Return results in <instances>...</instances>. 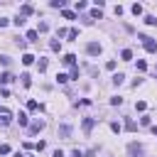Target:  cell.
I'll return each mask as SVG.
<instances>
[{
  "label": "cell",
  "instance_id": "5",
  "mask_svg": "<svg viewBox=\"0 0 157 157\" xmlns=\"http://www.w3.org/2000/svg\"><path fill=\"white\" fill-rule=\"evenodd\" d=\"M86 52H88V54H93V56H96V54H101V44H96V42H91V44L86 47Z\"/></svg>",
  "mask_w": 157,
  "mask_h": 157
},
{
  "label": "cell",
  "instance_id": "24",
  "mask_svg": "<svg viewBox=\"0 0 157 157\" xmlns=\"http://www.w3.org/2000/svg\"><path fill=\"white\" fill-rule=\"evenodd\" d=\"M47 30H49V25H47V22H39V27H37V34H39V32H47Z\"/></svg>",
  "mask_w": 157,
  "mask_h": 157
},
{
  "label": "cell",
  "instance_id": "35",
  "mask_svg": "<svg viewBox=\"0 0 157 157\" xmlns=\"http://www.w3.org/2000/svg\"><path fill=\"white\" fill-rule=\"evenodd\" d=\"M52 157H64V152H62V150H56V152H54Z\"/></svg>",
  "mask_w": 157,
  "mask_h": 157
},
{
  "label": "cell",
  "instance_id": "7",
  "mask_svg": "<svg viewBox=\"0 0 157 157\" xmlns=\"http://www.w3.org/2000/svg\"><path fill=\"white\" fill-rule=\"evenodd\" d=\"M93 123H96L93 118H84V133H91L93 130Z\"/></svg>",
  "mask_w": 157,
  "mask_h": 157
},
{
  "label": "cell",
  "instance_id": "6",
  "mask_svg": "<svg viewBox=\"0 0 157 157\" xmlns=\"http://www.w3.org/2000/svg\"><path fill=\"white\" fill-rule=\"evenodd\" d=\"M62 62H64L66 66H76V56H74V54H64V59H62Z\"/></svg>",
  "mask_w": 157,
  "mask_h": 157
},
{
  "label": "cell",
  "instance_id": "1",
  "mask_svg": "<svg viewBox=\"0 0 157 157\" xmlns=\"http://www.w3.org/2000/svg\"><path fill=\"white\" fill-rule=\"evenodd\" d=\"M140 42H143V47H145L150 54H155V52H157V42H155L150 34H140Z\"/></svg>",
  "mask_w": 157,
  "mask_h": 157
},
{
  "label": "cell",
  "instance_id": "37",
  "mask_svg": "<svg viewBox=\"0 0 157 157\" xmlns=\"http://www.w3.org/2000/svg\"><path fill=\"white\" fill-rule=\"evenodd\" d=\"M5 25H8V20H5V17H0V27H5Z\"/></svg>",
  "mask_w": 157,
  "mask_h": 157
},
{
  "label": "cell",
  "instance_id": "30",
  "mask_svg": "<svg viewBox=\"0 0 157 157\" xmlns=\"http://www.w3.org/2000/svg\"><path fill=\"white\" fill-rule=\"evenodd\" d=\"M52 8H64V0H52Z\"/></svg>",
  "mask_w": 157,
  "mask_h": 157
},
{
  "label": "cell",
  "instance_id": "4",
  "mask_svg": "<svg viewBox=\"0 0 157 157\" xmlns=\"http://www.w3.org/2000/svg\"><path fill=\"white\" fill-rule=\"evenodd\" d=\"M59 135H62L64 140H69V135H71V125H66V123H64V125H59Z\"/></svg>",
  "mask_w": 157,
  "mask_h": 157
},
{
  "label": "cell",
  "instance_id": "19",
  "mask_svg": "<svg viewBox=\"0 0 157 157\" xmlns=\"http://www.w3.org/2000/svg\"><path fill=\"white\" fill-rule=\"evenodd\" d=\"M27 108H30V111H42V106H39L37 101H30V103H27Z\"/></svg>",
  "mask_w": 157,
  "mask_h": 157
},
{
  "label": "cell",
  "instance_id": "33",
  "mask_svg": "<svg viewBox=\"0 0 157 157\" xmlns=\"http://www.w3.org/2000/svg\"><path fill=\"white\" fill-rule=\"evenodd\" d=\"M64 17H66V20H76V15H74V12H69V10H64Z\"/></svg>",
  "mask_w": 157,
  "mask_h": 157
},
{
  "label": "cell",
  "instance_id": "31",
  "mask_svg": "<svg viewBox=\"0 0 157 157\" xmlns=\"http://www.w3.org/2000/svg\"><path fill=\"white\" fill-rule=\"evenodd\" d=\"M145 69H147V64H145L143 59H140V62H137V71H145Z\"/></svg>",
  "mask_w": 157,
  "mask_h": 157
},
{
  "label": "cell",
  "instance_id": "2",
  "mask_svg": "<svg viewBox=\"0 0 157 157\" xmlns=\"http://www.w3.org/2000/svg\"><path fill=\"white\" fill-rule=\"evenodd\" d=\"M12 123V113L8 108H0V125H10Z\"/></svg>",
  "mask_w": 157,
  "mask_h": 157
},
{
  "label": "cell",
  "instance_id": "22",
  "mask_svg": "<svg viewBox=\"0 0 157 157\" xmlns=\"http://www.w3.org/2000/svg\"><path fill=\"white\" fill-rule=\"evenodd\" d=\"M56 81H59V84H66L69 76H66V74H56Z\"/></svg>",
  "mask_w": 157,
  "mask_h": 157
},
{
  "label": "cell",
  "instance_id": "9",
  "mask_svg": "<svg viewBox=\"0 0 157 157\" xmlns=\"http://www.w3.org/2000/svg\"><path fill=\"white\" fill-rule=\"evenodd\" d=\"M12 78H15V76H12L10 71H3V74H0V84H10Z\"/></svg>",
  "mask_w": 157,
  "mask_h": 157
},
{
  "label": "cell",
  "instance_id": "28",
  "mask_svg": "<svg viewBox=\"0 0 157 157\" xmlns=\"http://www.w3.org/2000/svg\"><path fill=\"white\" fill-rule=\"evenodd\" d=\"M135 108H137V111H145V108H147V103H145V101H137V103H135Z\"/></svg>",
  "mask_w": 157,
  "mask_h": 157
},
{
  "label": "cell",
  "instance_id": "10",
  "mask_svg": "<svg viewBox=\"0 0 157 157\" xmlns=\"http://www.w3.org/2000/svg\"><path fill=\"white\" fill-rule=\"evenodd\" d=\"M32 12H34L32 5H22V8H20V15H22V17H27V15H32Z\"/></svg>",
  "mask_w": 157,
  "mask_h": 157
},
{
  "label": "cell",
  "instance_id": "32",
  "mask_svg": "<svg viewBox=\"0 0 157 157\" xmlns=\"http://www.w3.org/2000/svg\"><path fill=\"white\" fill-rule=\"evenodd\" d=\"M10 152V145H0V155H8Z\"/></svg>",
  "mask_w": 157,
  "mask_h": 157
},
{
  "label": "cell",
  "instance_id": "13",
  "mask_svg": "<svg viewBox=\"0 0 157 157\" xmlns=\"http://www.w3.org/2000/svg\"><path fill=\"white\" fill-rule=\"evenodd\" d=\"M125 130H137V125H135V120H133V118H128V120H125Z\"/></svg>",
  "mask_w": 157,
  "mask_h": 157
},
{
  "label": "cell",
  "instance_id": "21",
  "mask_svg": "<svg viewBox=\"0 0 157 157\" xmlns=\"http://www.w3.org/2000/svg\"><path fill=\"white\" fill-rule=\"evenodd\" d=\"M37 66H39V71H47V59L39 56V64H37Z\"/></svg>",
  "mask_w": 157,
  "mask_h": 157
},
{
  "label": "cell",
  "instance_id": "12",
  "mask_svg": "<svg viewBox=\"0 0 157 157\" xmlns=\"http://www.w3.org/2000/svg\"><path fill=\"white\" fill-rule=\"evenodd\" d=\"M17 123H20V125H30V118H27L25 113H20V115H17Z\"/></svg>",
  "mask_w": 157,
  "mask_h": 157
},
{
  "label": "cell",
  "instance_id": "29",
  "mask_svg": "<svg viewBox=\"0 0 157 157\" xmlns=\"http://www.w3.org/2000/svg\"><path fill=\"white\" fill-rule=\"evenodd\" d=\"M111 103H113V106H120V103H123V98H120V96H115V98H111Z\"/></svg>",
  "mask_w": 157,
  "mask_h": 157
},
{
  "label": "cell",
  "instance_id": "36",
  "mask_svg": "<svg viewBox=\"0 0 157 157\" xmlns=\"http://www.w3.org/2000/svg\"><path fill=\"white\" fill-rule=\"evenodd\" d=\"M86 157H96V150H88V152H86Z\"/></svg>",
  "mask_w": 157,
  "mask_h": 157
},
{
  "label": "cell",
  "instance_id": "8",
  "mask_svg": "<svg viewBox=\"0 0 157 157\" xmlns=\"http://www.w3.org/2000/svg\"><path fill=\"white\" fill-rule=\"evenodd\" d=\"M42 128H44V120H34V123L30 125V133H39Z\"/></svg>",
  "mask_w": 157,
  "mask_h": 157
},
{
  "label": "cell",
  "instance_id": "14",
  "mask_svg": "<svg viewBox=\"0 0 157 157\" xmlns=\"http://www.w3.org/2000/svg\"><path fill=\"white\" fill-rule=\"evenodd\" d=\"M123 81H125V76H123V74H115V76H113V84H115V86H120Z\"/></svg>",
  "mask_w": 157,
  "mask_h": 157
},
{
  "label": "cell",
  "instance_id": "3",
  "mask_svg": "<svg viewBox=\"0 0 157 157\" xmlns=\"http://www.w3.org/2000/svg\"><path fill=\"white\" fill-rule=\"evenodd\" d=\"M128 152H130V157H143V147L140 145H128Z\"/></svg>",
  "mask_w": 157,
  "mask_h": 157
},
{
  "label": "cell",
  "instance_id": "16",
  "mask_svg": "<svg viewBox=\"0 0 157 157\" xmlns=\"http://www.w3.org/2000/svg\"><path fill=\"white\" fill-rule=\"evenodd\" d=\"M32 62H34V56H32V54H25V56H22V64H25V66H30Z\"/></svg>",
  "mask_w": 157,
  "mask_h": 157
},
{
  "label": "cell",
  "instance_id": "25",
  "mask_svg": "<svg viewBox=\"0 0 157 157\" xmlns=\"http://www.w3.org/2000/svg\"><path fill=\"white\" fill-rule=\"evenodd\" d=\"M66 37H69V39H76V37H78V30H69Z\"/></svg>",
  "mask_w": 157,
  "mask_h": 157
},
{
  "label": "cell",
  "instance_id": "34",
  "mask_svg": "<svg viewBox=\"0 0 157 157\" xmlns=\"http://www.w3.org/2000/svg\"><path fill=\"white\" fill-rule=\"evenodd\" d=\"M71 157H84V152H81V150H74V152H71Z\"/></svg>",
  "mask_w": 157,
  "mask_h": 157
},
{
  "label": "cell",
  "instance_id": "23",
  "mask_svg": "<svg viewBox=\"0 0 157 157\" xmlns=\"http://www.w3.org/2000/svg\"><path fill=\"white\" fill-rule=\"evenodd\" d=\"M133 15H143V5L135 3V5H133Z\"/></svg>",
  "mask_w": 157,
  "mask_h": 157
},
{
  "label": "cell",
  "instance_id": "20",
  "mask_svg": "<svg viewBox=\"0 0 157 157\" xmlns=\"http://www.w3.org/2000/svg\"><path fill=\"white\" fill-rule=\"evenodd\" d=\"M20 78H22V84H25V86H32V78H30V74H22Z\"/></svg>",
  "mask_w": 157,
  "mask_h": 157
},
{
  "label": "cell",
  "instance_id": "18",
  "mask_svg": "<svg viewBox=\"0 0 157 157\" xmlns=\"http://www.w3.org/2000/svg\"><path fill=\"white\" fill-rule=\"evenodd\" d=\"M120 56H123V62H130V59H133V52H130V49H123Z\"/></svg>",
  "mask_w": 157,
  "mask_h": 157
},
{
  "label": "cell",
  "instance_id": "26",
  "mask_svg": "<svg viewBox=\"0 0 157 157\" xmlns=\"http://www.w3.org/2000/svg\"><path fill=\"white\" fill-rule=\"evenodd\" d=\"M145 22H147V25H157V17H152V15H147V17H145Z\"/></svg>",
  "mask_w": 157,
  "mask_h": 157
},
{
  "label": "cell",
  "instance_id": "17",
  "mask_svg": "<svg viewBox=\"0 0 157 157\" xmlns=\"http://www.w3.org/2000/svg\"><path fill=\"white\" fill-rule=\"evenodd\" d=\"M27 42H37V30H30L27 32Z\"/></svg>",
  "mask_w": 157,
  "mask_h": 157
},
{
  "label": "cell",
  "instance_id": "15",
  "mask_svg": "<svg viewBox=\"0 0 157 157\" xmlns=\"http://www.w3.org/2000/svg\"><path fill=\"white\" fill-rule=\"evenodd\" d=\"M49 47H52L54 52H59V49H62V42H59V39H52V42H49Z\"/></svg>",
  "mask_w": 157,
  "mask_h": 157
},
{
  "label": "cell",
  "instance_id": "11",
  "mask_svg": "<svg viewBox=\"0 0 157 157\" xmlns=\"http://www.w3.org/2000/svg\"><path fill=\"white\" fill-rule=\"evenodd\" d=\"M101 17H103L101 8H93V10H91V20H101Z\"/></svg>",
  "mask_w": 157,
  "mask_h": 157
},
{
  "label": "cell",
  "instance_id": "27",
  "mask_svg": "<svg viewBox=\"0 0 157 157\" xmlns=\"http://www.w3.org/2000/svg\"><path fill=\"white\" fill-rule=\"evenodd\" d=\"M44 147H47V145H44V143H42V140H39V143H34V150H37V152H42V150H44Z\"/></svg>",
  "mask_w": 157,
  "mask_h": 157
}]
</instances>
